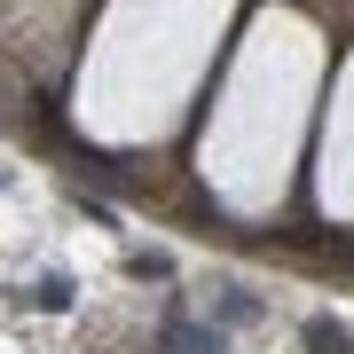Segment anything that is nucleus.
<instances>
[{
	"label": "nucleus",
	"instance_id": "nucleus-1",
	"mask_svg": "<svg viewBox=\"0 0 354 354\" xmlns=\"http://www.w3.org/2000/svg\"><path fill=\"white\" fill-rule=\"evenodd\" d=\"M307 346H315V354H346L354 339H346V330L330 323V315H315V323H307Z\"/></svg>",
	"mask_w": 354,
	"mask_h": 354
}]
</instances>
